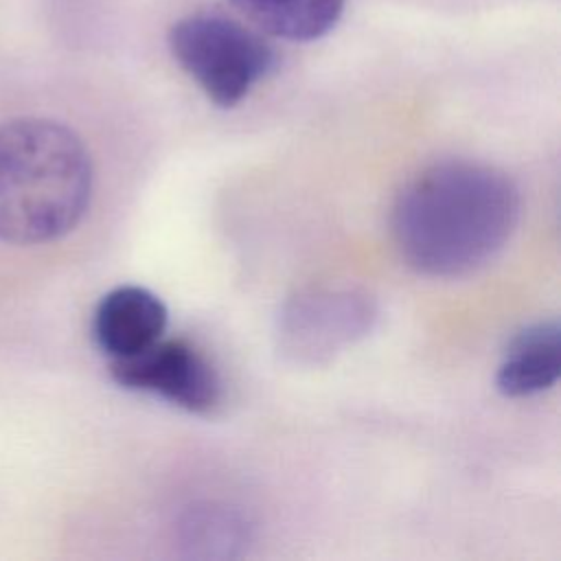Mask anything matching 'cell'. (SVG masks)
Returning <instances> with one entry per match:
<instances>
[{"instance_id":"6da1fadb","label":"cell","mask_w":561,"mask_h":561,"mask_svg":"<svg viewBox=\"0 0 561 561\" xmlns=\"http://www.w3.org/2000/svg\"><path fill=\"white\" fill-rule=\"evenodd\" d=\"M519 191L497 167L443 160L419 171L392 206V237L403 261L434 278L486 265L519 221Z\"/></svg>"},{"instance_id":"7a4b0ae2","label":"cell","mask_w":561,"mask_h":561,"mask_svg":"<svg viewBox=\"0 0 561 561\" xmlns=\"http://www.w3.org/2000/svg\"><path fill=\"white\" fill-rule=\"evenodd\" d=\"M92 156L64 121L20 114L0 121V245H50L85 217Z\"/></svg>"},{"instance_id":"3957f363","label":"cell","mask_w":561,"mask_h":561,"mask_svg":"<svg viewBox=\"0 0 561 561\" xmlns=\"http://www.w3.org/2000/svg\"><path fill=\"white\" fill-rule=\"evenodd\" d=\"M167 42L217 107L239 105L276 68V50L263 33L224 13H188L171 24Z\"/></svg>"},{"instance_id":"277c9868","label":"cell","mask_w":561,"mask_h":561,"mask_svg":"<svg viewBox=\"0 0 561 561\" xmlns=\"http://www.w3.org/2000/svg\"><path fill=\"white\" fill-rule=\"evenodd\" d=\"M377 313L375 298L362 287L300 289L283 302L276 316V351L291 366H327L373 331Z\"/></svg>"},{"instance_id":"5b68a950","label":"cell","mask_w":561,"mask_h":561,"mask_svg":"<svg viewBox=\"0 0 561 561\" xmlns=\"http://www.w3.org/2000/svg\"><path fill=\"white\" fill-rule=\"evenodd\" d=\"M110 373L121 388L162 397L191 414H210L221 403L219 373L182 337H160L138 355L110 362Z\"/></svg>"},{"instance_id":"8992f818","label":"cell","mask_w":561,"mask_h":561,"mask_svg":"<svg viewBox=\"0 0 561 561\" xmlns=\"http://www.w3.org/2000/svg\"><path fill=\"white\" fill-rule=\"evenodd\" d=\"M169 311L160 296L140 285H121L107 291L92 318L96 346L110 362L127 359L164 337Z\"/></svg>"},{"instance_id":"52a82bcc","label":"cell","mask_w":561,"mask_h":561,"mask_svg":"<svg viewBox=\"0 0 561 561\" xmlns=\"http://www.w3.org/2000/svg\"><path fill=\"white\" fill-rule=\"evenodd\" d=\"M561 375V327L539 320L513 335L495 373L504 397L524 399L550 390Z\"/></svg>"},{"instance_id":"ba28073f","label":"cell","mask_w":561,"mask_h":561,"mask_svg":"<svg viewBox=\"0 0 561 561\" xmlns=\"http://www.w3.org/2000/svg\"><path fill=\"white\" fill-rule=\"evenodd\" d=\"M261 33L287 42H313L340 22L346 0H228Z\"/></svg>"},{"instance_id":"9c48e42d","label":"cell","mask_w":561,"mask_h":561,"mask_svg":"<svg viewBox=\"0 0 561 561\" xmlns=\"http://www.w3.org/2000/svg\"><path fill=\"white\" fill-rule=\"evenodd\" d=\"M175 541L193 559H230L250 541V524L228 504L204 502L188 506L175 526Z\"/></svg>"}]
</instances>
